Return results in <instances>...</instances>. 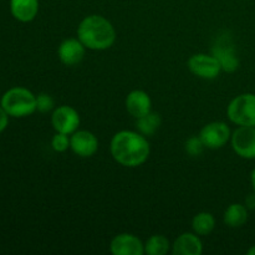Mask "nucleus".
Returning a JSON list of instances; mask_svg holds the SVG:
<instances>
[{"instance_id":"f257e3e1","label":"nucleus","mask_w":255,"mask_h":255,"mask_svg":"<svg viewBox=\"0 0 255 255\" xmlns=\"http://www.w3.org/2000/svg\"><path fill=\"white\" fill-rule=\"evenodd\" d=\"M110 151L117 163L134 168L148 159L151 147L146 136L136 131L122 129L112 137Z\"/></svg>"},{"instance_id":"f03ea898","label":"nucleus","mask_w":255,"mask_h":255,"mask_svg":"<svg viewBox=\"0 0 255 255\" xmlns=\"http://www.w3.org/2000/svg\"><path fill=\"white\" fill-rule=\"evenodd\" d=\"M77 37L86 49L104 51L116 41V30L109 19L92 14L81 20L77 27Z\"/></svg>"},{"instance_id":"7ed1b4c3","label":"nucleus","mask_w":255,"mask_h":255,"mask_svg":"<svg viewBox=\"0 0 255 255\" xmlns=\"http://www.w3.org/2000/svg\"><path fill=\"white\" fill-rule=\"evenodd\" d=\"M0 105L9 117L22 119L36 111V95L26 87L15 86L4 92Z\"/></svg>"},{"instance_id":"20e7f679","label":"nucleus","mask_w":255,"mask_h":255,"mask_svg":"<svg viewBox=\"0 0 255 255\" xmlns=\"http://www.w3.org/2000/svg\"><path fill=\"white\" fill-rule=\"evenodd\" d=\"M228 119L237 126L255 127V94H242L234 97L227 109Z\"/></svg>"},{"instance_id":"39448f33","label":"nucleus","mask_w":255,"mask_h":255,"mask_svg":"<svg viewBox=\"0 0 255 255\" xmlns=\"http://www.w3.org/2000/svg\"><path fill=\"white\" fill-rule=\"evenodd\" d=\"M204 147L209 149H218L226 146L232 137L231 128L223 121H213L203 126L199 132Z\"/></svg>"},{"instance_id":"423d86ee","label":"nucleus","mask_w":255,"mask_h":255,"mask_svg":"<svg viewBox=\"0 0 255 255\" xmlns=\"http://www.w3.org/2000/svg\"><path fill=\"white\" fill-rule=\"evenodd\" d=\"M187 65L192 74L204 80L216 79L222 71V66L218 60L213 55L208 54L192 55Z\"/></svg>"},{"instance_id":"0eeeda50","label":"nucleus","mask_w":255,"mask_h":255,"mask_svg":"<svg viewBox=\"0 0 255 255\" xmlns=\"http://www.w3.org/2000/svg\"><path fill=\"white\" fill-rule=\"evenodd\" d=\"M80 122H81L80 115L74 107L62 105V106L54 109V111H52L51 124L56 132H61V133L71 136L74 132L79 129Z\"/></svg>"},{"instance_id":"6e6552de","label":"nucleus","mask_w":255,"mask_h":255,"mask_svg":"<svg viewBox=\"0 0 255 255\" xmlns=\"http://www.w3.org/2000/svg\"><path fill=\"white\" fill-rule=\"evenodd\" d=\"M232 147L239 157L255 159V127L239 126L232 133Z\"/></svg>"},{"instance_id":"1a4fd4ad","label":"nucleus","mask_w":255,"mask_h":255,"mask_svg":"<svg viewBox=\"0 0 255 255\" xmlns=\"http://www.w3.org/2000/svg\"><path fill=\"white\" fill-rule=\"evenodd\" d=\"M70 148L76 156L89 158L99 149V139L87 129H77L70 136Z\"/></svg>"},{"instance_id":"9d476101","label":"nucleus","mask_w":255,"mask_h":255,"mask_svg":"<svg viewBox=\"0 0 255 255\" xmlns=\"http://www.w3.org/2000/svg\"><path fill=\"white\" fill-rule=\"evenodd\" d=\"M110 251L114 255H143L144 244L134 234L121 233L114 237Z\"/></svg>"},{"instance_id":"9b49d317","label":"nucleus","mask_w":255,"mask_h":255,"mask_svg":"<svg viewBox=\"0 0 255 255\" xmlns=\"http://www.w3.org/2000/svg\"><path fill=\"white\" fill-rule=\"evenodd\" d=\"M85 52H86V47L80 41L79 37L77 39L70 37V39L64 40L57 50L60 61L66 66H75L80 64L84 59Z\"/></svg>"},{"instance_id":"f8f14e48","label":"nucleus","mask_w":255,"mask_h":255,"mask_svg":"<svg viewBox=\"0 0 255 255\" xmlns=\"http://www.w3.org/2000/svg\"><path fill=\"white\" fill-rule=\"evenodd\" d=\"M212 55L219 61L222 71L234 72L239 67V59L233 45L227 40H219L212 50Z\"/></svg>"},{"instance_id":"ddd939ff","label":"nucleus","mask_w":255,"mask_h":255,"mask_svg":"<svg viewBox=\"0 0 255 255\" xmlns=\"http://www.w3.org/2000/svg\"><path fill=\"white\" fill-rule=\"evenodd\" d=\"M125 106L131 116L139 119L152 111V100L143 90H133L127 95Z\"/></svg>"},{"instance_id":"4468645a","label":"nucleus","mask_w":255,"mask_h":255,"mask_svg":"<svg viewBox=\"0 0 255 255\" xmlns=\"http://www.w3.org/2000/svg\"><path fill=\"white\" fill-rule=\"evenodd\" d=\"M172 253L174 255H201L203 253V244L198 234L183 233L172 244Z\"/></svg>"},{"instance_id":"2eb2a0df","label":"nucleus","mask_w":255,"mask_h":255,"mask_svg":"<svg viewBox=\"0 0 255 255\" xmlns=\"http://www.w3.org/2000/svg\"><path fill=\"white\" fill-rule=\"evenodd\" d=\"M10 12L20 22H30L39 12V0H10Z\"/></svg>"},{"instance_id":"dca6fc26","label":"nucleus","mask_w":255,"mask_h":255,"mask_svg":"<svg viewBox=\"0 0 255 255\" xmlns=\"http://www.w3.org/2000/svg\"><path fill=\"white\" fill-rule=\"evenodd\" d=\"M224 223L231 228H239L243 227L248 221V208L246 204L233 203L224 212Z\"/></svg>"},{"instance_id":"f3484780","label":"nucleus","mask_w":255,"mask_h":255,"mask_svg":"<svg viewBox=\"0 0 255 255\" xmlns=\"http://www.w3.org/2000/svg\"><path fill=\"white\" fill-rule=\"evenodd\" d=\"M171 242L162 234H156L147 239L144 243V254L148 255H166L171 249Z\"/></svg>"},{"instance_id":"a211bd4d","label":"nucleus","mask_w":255,"mask_h":255,"mask_svg":"<svg viewBox=\"0 0 255 255\" xmlns=\"http://www.w3.org/2000/svg\"><path fill=\"white\" fill-rule=\"evenodd\" d=\"M214 227H216V218L213 214L208 213V212H201V213L196 214L192 221V228H193L194 233L198 236H208L213 232Z\"/></svg>"},{"instance_id":"6ab92c4d","label":"nucleus","mask_w":255,"mask_h":255,"mask_svg":"<svg viewBox=\"0 0 255 255\" xmlns=\"http://www.w3.org/2000/svg\"><path fill=\"white\" fill-rule=\"evenodd\" d=\"M136 120L137 129L143 136H152V134L156 133V131L161 126V117L156 112L151 111L149 114L144 115V116Z\"/></svg>"},{"instance_id":"aec40b11","label":"nucleus","mask_w":255,"mask_h":255,"mask_svg":"<svg viewBox=\"0 0 255 255\" xmlns=\"http://www.w3.org/2000/svg\"><path fill=\"white\" fill-rule=\"evenodd\" d=\"M70 134L61 133V132H56L51 139V147L55 152H61L67 151L70 148Z\"/></svg>"},{"instance_id":"412c9836","label":"nucleus","mask_w":255,"mask_h":255,"mask_svg":"<svg viewBox=\"0 0 255 255\" xmlns=\"http://www.w3.org/2000/svg\"><path fill=\"white\" fill-rule=\"evenodd\" d=\"M55 109V101L49 94H39L36 96V111L41 114L52 111Z\"/></svg>"},{"instance_id":"4be33fe9","label":"nucleus","mask_w":255,"mask_h":255,"mask_svg":"<svg viewBox=\"0 0 255 255\" xmlns=\"http://www.w3.org/2000/svg\"><path fill=\"white\" fill-rule=\"evenodd\" d=\"M203 148L204 144L199 136H193L187 139L186 152L188 154H191V156H198V154H201L203 152Z\"/></svg>"},{"instance_id":"5701e85b","label":"nucleus","mask_w":255,"mask_h":255,"mask_svg":"<svg viewBox=\"0 0 255 255\" xmlns=\"http://www.w3.org/2000/svg\"><path fill=\"white\" fill-rule=\"evenodd\" d=\"M7 125H9V115L5 112V110L0 105V133L5 131Z\"/></svg>"},{"instance_id":"b1692460","label":"nucleus","mask_w":255,"mask_h":255,"mask_svg":"<svg viewBox=\"0 0 255 255\" xmlns=\"http://www.w3.org/2000/svg\"><path fill=\"white\" fill-rule=\"evenodd\" d=\"M246 207L248 209H255V192L246 198Z\"/></svg>"},{"instance_id":"393cba45","label":"nucleus","mask_w":255,"mask_h":255,"mask_svg":"<svg viewBox=\"0 0 255 255\" xmlns=\"http://www.w3.org/2000/svg\"><path fill=\"white\" fill-rule=\"evenodd\" d=\"M251 182H252V186H253V191L255 192V168L253 169L251 174Z\"/></svg>"},{"instance_id":"a878e982","label":"nucleus","mask_w":255,"mask_h":255,"mask_svg":"<svg viewBox=\"0 0 255 255\" xmlns=\"http://www.w3.org/2000/svg\"><path fill=\"white\" fill-rule=\"evenodd\" d=\"M248 255H255V246L252 247L251 249L248 251V253H247Z\"/></svg>"}]
</instances>
